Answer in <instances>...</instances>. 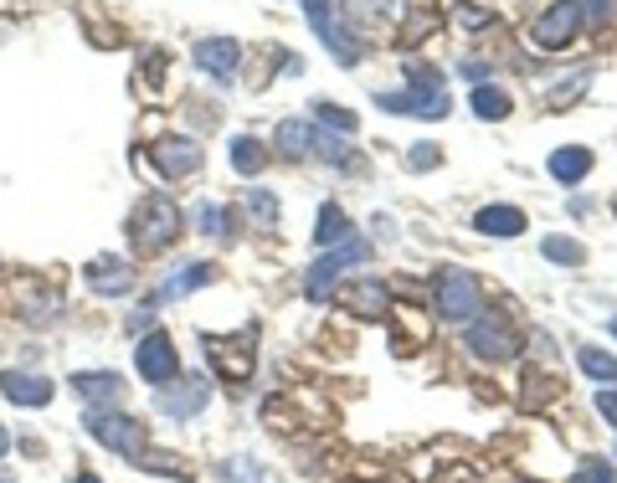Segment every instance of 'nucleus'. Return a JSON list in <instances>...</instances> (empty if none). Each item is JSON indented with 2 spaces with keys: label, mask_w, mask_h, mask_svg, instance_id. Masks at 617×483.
<instances>
[{
  "label": "nucleus",
  "mask_w": 617,
  "mask_h": 483,
  "mask_svg": "<svg viewBox=\"0 0 617 483\" xmlns=\"http://www.w3.org/2000/svg\"><path fill=\"white\" fill-rule=\"evenodd\" d=\"M546 170L561 180V186H577L581 175L591 170V149H581V145H561L556 155L546 160Z\"/></svg>",
  "instance_id": "nucleus-20"
},
{
  "label": "nucleus",
  "mask_w": 617,
  "mask_h": 483,
  "mask_svg": "<svg viewBox=\"0 0 617 483\" xmlns=\"http://www.w3.org/2000/svg\"><path fill=\"white\" fill-rule=\"evenodd\" d=\"M196 227H202L206 237H222V241H227L232 237V211H227V206H216V201H206L202 211H196Z\"/></svg>",
  "instance_id": "nucleus-30"
},
{
  "label": "nucleus",
  "mask_w": 617,
  "mask_h": 483,
  "mask_svg": "<svg viewBox=\"0 0 617 483\" xmlns=\"http://www.w3.org/2000/svg\"><path fill=\"white\" fill-rule=\"evenodd\" d=\"M206 402H212V381H206V376H186V381L175 376L170 386L160 391V412L175 416V422H186V416H202Z\"/></svg>",
  "instance_id": "nucleus-12"
},
{
  "label": "nucleus",
  "mask_w": 617,
  "mask_h": 483,
  "mask_svg": "<svg viewBox=\"0 0 617 483\" xmlns=\"http://www.w3.org/2000/svg\"><path fill=\"white\" fill-rule=\"evenodd\" d=\"M540 253H546L550 263H561V268H581V263H587V247L571 241V237H546L540 241Z\"/></svg>",
  "instance_id": "nucleus-29"
},
{
  "label": "nucleus",
  "mask_w": 617,
  "mask_h": 483,
  "mask_svg": "<svg viewBox=\"0 0 617 483\" xmlns=\"http://www.w3.org/2000/svg\"><path fill=\"white\" fill-rule=\"evenodd\" d=\"M577 365L587 371L591 381H617V355H613V349L587 345V349H577Z\"/></svg>",
  "instance_id": "nucleus-27"
},
{
  "label": "nucleus",
  "mask_w": 617,
  "mask_h": 483,
  "mask_svg": "<svg viewBox=\"0 0 617 483\" xmlns=\"http://www.w3.org/2000/svg\"><path fill=\"white\" fill-rule=\"evenodd\" d=\"M72 483H104V479H94V473H78V479H72Z\"/></svg>",
  "instance_id": "nucleus-39"
},
{
  "label": "nucleus",
  "mask_w": 617,
  "mask_h": 483,
  "mask_svg": "<svg viewBox=\"0 0 617 483\" xmlns=\"http://www.w3.org/2000/svg\"><path fill=\"white\" fill-rule=\"evenodd\" d=\"M52 391L57 386L47 376H37V371H0V396L11 406H31L37 412V406L52 402Z\"/></svg>",
  "instance_id": "nucleus-15"
},
{
  "label": "nucleus",
  "mask_w": 617,
  "mask_h": 483,
  "mask_svg": "<svg viewBox=\"0 0 617 483\" xmlns=\"http://www.w3.org/2000/svg\"><path fill=\"white\" fill-rule=\"evenodd\" d=\"M206 361H212V371L222 381H232V386H242V381H253L257 371V324H247L242 335L222 339V335H206Z\"/></svg>",
  "instance_id": "nucleus-4"
},
{
  "label": "nucleus",
  "mask_w": 617,
  "mask_h": 483,
  "mask_svg": "<svg viewBox=\"0 0 617 483\" xmlns=\"http://www.w3.org/2000/svg\"><path fill=\"white\" fill-rule=\"evenodd\" d=\"M577 483H617V473L607 469V463H581Z\"/></svg>",
  "instance_id": "nucleus-36"
},
{
  "label": "nucleus",
  "mask_w": 617,
  "mask_h": 483,
  "mask_svg": "<svg viewBox=\"0 0 617 483\" xmlns=\"http://www.w3.org/2000/svg\"><path fill=\"white\" fill-rule=\"evenodd\" d=\"M469 108L473 114H479L483 124H499V119H510V93H505V88H489V82H483V88H469Z\"/></svg>",
  "instance_id": "nucleus-23"
},
{
  "label": "nucleus",
  "mask_w": 617,
  "mask_h": 483,
  "mask_svg": "<svg viewBox=\"0 0 617 483\" xmlns=\"http://www.w3.org/2000/svg\"><path fill=\"white\" fill-rule=\"evenodd\" d=\"M57 309H62V294H37V298H21V319L27 324H52Z\"/></svg>",
  "instance_id": "nucleus-31"
},
{
  "label": "nucleus",
  "mask_w": 617,
  "mask_h": 483,
  "mask_svg": "<svg viewBox=\"0 0 617 483\" xmlns=\"http://www.w3.org/2000/svg\"><path fill=\"white\" fill-rule=\"evenodd\" d=\"M135 371H139V381H149V386H170V381L180 376L175 339L165 335V329H149V335L135 345Z\"/></svg>",
  "instance_id": "nucleus-10"
},
{
  "label": "nucleus",
  "mask_w": 617,
  "mask_h": 483,
  "mask_svg": "<svg viewBox=\"0 0 617 483\" xmlns=\"http://www.w3.org/2000/svg\"><path fill=\"white\" fill-rule=\"evenodd\" d=\"M149 165L160 175H170V180H186V175L202 170V145L186 135H160L149 145Z\"/></svg>",
  "instance_id": "nucleus-11"
},
{
  "label": "nucleus",
  "mask_w": 617,
  "mask_h": 483,
  "mask_svg": "<svg viewBox=\"0 0 617 483\" xmlns=\"http://www.w3.org/2000/svg\"><path fill=\"white\" fill-rule=\"evenodd\" d=\"M453 16H458V27H494V11L489 6H473V0H458L453 6Z\"/></svg>",
  "instance_id": "nucleus-32"
},
{
  "label": "nucleus",
  "mask_w": 617,
  "mask_h": 483,
  "mask_svg": "<svg viewBox=\"0 0 617 483\" xmlns=\"http://www.w3.org/2000/svg\"><path fill=\"white\" fill-rule=\"evenodd\" d=\"M407 165H412V170H438V165H443V149L438 145H412L407 149Z\"/></svg>",
  "instance_id": "nucleus-35"
},
{
  "label": "nucleus",
  "mask_w": 617,
  "mask_h": 483,
  "mask_svg": "<svg viewBox=\"0 0 617 483\" xmlns=\"http://www.w3.org/2000/svg\"><path fill=\"white\" fill-rule=\"evenodd\" d=\"M82 427H88V437H94L98 447H108V453H119V457H135L139 447H149L145 422H139V416H124L119 406H114V412H88Z\"/></svg>",
  "instance_id": "nucleus-5"
},
{
  "label": "nucleus",
  "mask_w": 617,
  "mask_h": 483,
  "mask_svg": "<svg viewBox=\"0 0 617 483\" xmlns=\"http://www.w3.org/2000/svg\"><path fill=\"white\" fill-rule=\"evenodd\" d=\"M438 314H443L448 324H473L479 319V278H473L469 268H448L443 278H438Z\"/></svg>",
  "instance_id": "nucleus-8"
},
{
  "label": "nucleus",
  "mask_w": 617,
  "mask_h": 483,
  "mask_svg": "<svg viewBox=\"0 0 617 483\" xmlns=\"http://www.w3.org/2000/svg\"><path fill=\"white\" fill-rule=\"evenodd\" d=\"M581 31H587V21H581L577 6H571V0H556V6H550V11L536 21V27H530V41H536L540 52H566Z\"/></svg>",
  "instance_id": "nucleus-9"
},
{
  "label": "nucleus",
  "mask_w": 617,
  "mask_h": 483,
  "mask_svg": "<svg viewBox=\"0 0 617 483\" xmlns=\"http://www.w3.org/2000/svg\"><path fill=\"white\" fill-rule=\"evenodd\" d=\"M232 170L237 175H263L268 170V145L253 135H237L232 139Z\"/></svg>",
  "instance_id": "nucleus-22"
},
{
  "label": "nucleus",
  "mask_w": 617,
  "mask_h": 483,
  "mask_svg": "<svg viewBox=\"0 0 617 483\" xmlns=\"http://www.w3.org/2000/svg\"><path fill=\"white\" fill-rule=\"evenodd\" d=\"M365 257H371V247H365V241H340V247H330V257H320V263L304 273L308 304H324V298H330V288H335V283L345 278L355 263H365Z\"/></svg>",
  "instance_id": "nucleus-7"
},
{
  "label": "nucleus",
  "mask_w": 617,
  "mask_h": 483,
  "mask_svg": "<svg viewBox=\"0 0 617 483\" xmlns=\"http://www.w3.org/2000/svg\"><path fill=\"white\" fill-rule=\"evenodd\" d=\"M613 216H617V196H613Z\"/></svg>",
  "instance_id": "nucleus-40"
},
{
  "label": "nucleus",
  "mask_w": 617,
  "mask_h": 483,
  "mask_svg": "<svg viewBox=\"0 0 617 483\" xmlns=\"http://www.w3.org/2000/svg\"><path fill=\"white\" fill-rule=\"evenodd\" d=\"M308 114H314V119H320V129H335V135H355V129H361V119H355V114H350V108H340V103H314L308 108Z\"/></svg>",
  "instance_id": "nucleus-28"
},
{
  "label": "nucleus",
  "mask_w": 617,
  "mask_h": 483,
  "mask_svg": "<svg viewBox=\"0 0 617 483\" xmlns=\"http://www.w3.org/2000/svg\"><path fill=\"white\" fill-rule=\"evenodd\" d=\"M135 263L129 257H94L88 263V288L104 298H124V294H135Z\"/></svg>",
  "instance_id": "nucleus-13"
},
{
  "label": "nucleus",
  "mask_w": 617,
  "mask_h": 483,
  "mask_svg": "<svg viewBox=\"0 0 617 483\" xmlns=\"http://www.w3.org/2000/svg\"><path fill=\"white\" fill-rule=\"evenodd\" d=\"M68 386L78 391L94 412H114V406L124 402V376H114V371H78Z\"/></svg>",
  "instance_id": "nucleus-16"
},
{
  "label": "nucleus",
  "mask_w": 617,
  "mask_h": 483,
  "mask_svg": "<svg viewBox=\"0 0 617 483\" xmlns=\"http://www.w3.org/2000/svg\"><path fill=\"white\" fill-rule=\"evenodd\" d=\"M273 149L288 155V160H324V165H350V149L340 135L320 129V124L308 119H283L278 135H273Z\"/></svg>",
  "instance_id": "nucleus-2"
},
{
  "label": "nucleus",
  "mask_w": 617,
  "mask_h": 483,
  "mask_svg": "<svg viewBox=\"0 0 617 483\" xmlns=\"http://www.w3.org/2000/svg\"><path fill=\"white\" fill-rule=\"evenodd\" d=\"M587 82H591V68H571V72H566V82H556V88L546 93V103L561 114V108H571L581 93H587Z\"/></svg>",
  "instance_id": "nucleus-25"
},
{
  "label": "nucleus",
  "mask_w": 617,
  "mask_h": 483,
  "mask_svg": "<svg viewBox=\"0 0 617 483\" xmlns=\"http://www.w3.org/2000/svg\"><path fill=\"white\" fill-rule=\"evenodd\" d=\"M247 211H253L263 227H273V221H278V201H273V190H247Z\"/></svg>",
  "instance_id": "nucleus-33"
},
{
  "label": "nucleus",
  "mask_w": 617,
  "mask_h": 483,
  "mask_svg": "<svg viewBox=\"0 0 617 483\" xmlns=\"http://www.w3.org/2000/svg\"><path fill=\"white\" fill-rule=\"evenodd\" d=\"M135 469H149V473H170V479H180V483H190V463L186 457H175V453H149V447H139L135 457H129Z\"/></svg>",
  "instance_id": "nucleus-24"
},
{
  "label": "nucleus",
  "mask_w": 617,
  "mask_h": 483,
  "mask_svg": "<svg viewBox=\"0 0 617 483\" xmlns=\"http://www.w3.org/2000/svg\"><path fill=\"white\" fill-rule=\"evenodd\" d=\"M350 319H391V288L381 278H355L345 288Z\"/></svg>",
  "instance_id": "nucleus-17"
},
{
  "label": "nucleus",
  "mask_w": 617,
  "mask_h": 483,
  "mask_svg": "<svg viewBox=\"0 0 617 483\" xmlns=\"http://www.w3.org/2000/svg\"><path fill=\"white\" fill-rule=\"evenodd\" d=\"M386 114H407V119H448V88L438 68H412L407 72V93H376Z\"/></svg>",
  "instance_id": "nucleus-3"
},
{
  "label": "nucleus",
  "mask_w": 617,
  "mask_h": 483,
  "mask_svg": "<svg viewBox=\"0 0 617 483\" xmlns=\"http://www.w3.org/2000/svg\"><path fill=\"white\" fill-rule=\"evenodd\" d=\"M469 349L479 355V361H489V365H510L515 355H520V335H515V319H510L505 309H494V314H483V319H473Z\"/></svg>",
  "instance_id": "nucleus-6"
},
{
  "label": "nucleus",
  "mask_w": 617,
  "mask_h": 483,
  "mask_svg": "<svg viewBox=\"0 0 617 483\" xmlns=\"http://www.w3.org/2000/svg\"><path fill=\"white\" fill-rule=\"evenodd\" d=\"M190 62H196V68L206 72V78L232 82V72H237V62H242V47H237L232 37H206V41H196Z\"/></svg>",
  "instance_id": "nucleus-14"
},
{
  "label": "nucleus",
  "mask_w": 617,
  "mask_h": 483,
  "mask_svg": "<svg viewBox=\"0 0 617 483\" xmlns=\"http://www.w3.org/2000/svg\"><path fill=\"white\" fill-rule=\"evenodd\" d=\"M571 6L581 11L587 27H607V21H613V0H571Z\"/></svg>",
  "instance_id": "nucleus-34"
},
{
  "label": "nucleus",
  "mask_w": 617,
  "mask_h": 483,
  "mask_svg": "<svg viewBox=\"0 0 617 483\" xmlns=\"http://www.w3.org/2000/svg\"><path fill=\"white\" fill-rule=\"evenodd\" d=\"M597 412H603L607 422L617 427V386H613V391H597Z\"/></svg>",
  "instance_id": "nucleus-37"
},
{
  "label": "nucleus",
  "mask_w": 617,
  "mask_h": 483,
  "mask_svg": "<svg viewBox=\"0 0 617 483\" xmlns=\"http://www.w3.org/2000/svg\"><path fill=\"white\" fill-rule=\"evenodd\" d=\"M0 483H11V479H0Z\"/></svg>",
  "instance_id": "nucleus-41"
},
{
  "label": "nucleus",
  "mask_w": 617,
  "mask_h": 483,
  "mask_svg": "<svg viewBox=\"0 0 617 483\" xmlns=\"http://www.w3.org/2000/svg\"><path fill=\"white\" fill-rule=\"evenodd\" d=\"M432 31H438V11H428V6H417V11L402 21V37H396V47H417V41H428Z\"/></svg>",
  "instance_id": "nucleus-26"
},
{
  "label": "nucleus",
  "mask_w": 617,
  "mask_h": 483,
  "mask_svg": "<svg viewBox=\"0 0 617 483\" xmlns=\"http://www.w3.org/2000/svg\"><path fill=\"white\" fill-rule=\"evenodd\" d=\"M6 453H11V432L0 427V457H6Z\"/></svg>",
  "instance_id": "nucleus-38"
},
{
  "label": "nucleus",
  "mask_w": 617,
  "mask_h": 483,
  "mask_svg": "<svg viewBox=\"0 0 617 483\" xmlns=\"http://www.w3.org/2000/svg\"><path fill=\"white\" fill-rule=\"evenodd\" d=\"M180 231H186V216H180V206L170 196H145L139 211L129 216V247L139 257H160L165 247H175Z\"/></svg>",
  "instance_id": "nucleus-1"
},
{
  "label": "nucleus",
  "mask_w": 617,
  "mask_h": 483,
  "mask_svg": "<svg viewBox=\"0 0 617 483\" xmlns=\"http://www.w3.org/2000/svg\"><path fill=\"white\" fill-rule=\"evenodd\" d=\"M216 278V263H186V268H175L170 283H160V294L149 298V309L160 304V298H180V294H196V288H206V283Z\"/></svg>",
  "instance_id": "nucleus-19"
},
{
  "label": "nucleus",
  "mask_w": 617,
  "mask_h": 483,
  "mask_svg": "<svg viewBox=\"0 0 617 483\" xmlns=\"http://www.w3.org/2000/svg\"><path fill=\"white\" fill-rule=\"evenodd\" d=\"M350 237H355L350 216L340 211L335 201H324L320 206V221H314V241H320V247H340V241H350Z\"/></svg>",
  "instance_id": "nucleus-21"
},
{
  "label": "nucleus",
  "mask_w": 617,
  "mask_h": 483,
  "mask_svg": "<svg viewBox=\"0 0 617 483\" xmlns=\"http://www.w3.org/2000/svg\"><path fill=\"white\" fill-rule=\"evenodd\" d=\"M473 231H479V237H494V241L520 237L525 211L520 206H479V211H473Z\"/></svg>",
  "instance_id": "nucleus-18"
}]
</instances>
